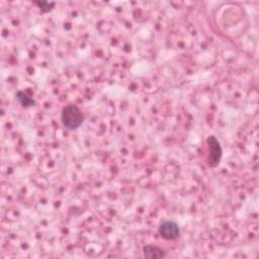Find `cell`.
<instances>
[{"instance_id": "cell-1", "label": "cell", "mask_w": 259, "mask_h": 259, "mask_svg": "<svg viewBox=\"0 0 259 259\" xmlns=\"http://www.w3.org/2000/svg\"><path fill=\"white\" fill-rule=\"evenodd\" d=\"M61 122L64 128L72 131L81 127L84 122V114L77 106L70 104L62 109Z\"/></svg>"}, {"instance_id": "cell-2", "label": "cell", "mask_w": 259, "mask_h": 259, "mask_svg": "<svg viewBox=\"0 0 259 259\" xmlns=\"http://www.w3.org/2000/svg\"><path fill=\"white\" fill-rule=\"evenodd\" d=\"M207 144L209 146V157L208 161L211 167H217L220 165L222 157H223V149L220 142L215 136H209L207 139Z\"/></svg>"}, {"instance_id": "cell-3", "label": "cell", "mask_w": 259, "mask_h": 259, "mask_svg": "<svg viewBox=\"0 0 259 259\" xmlns=\"http://www.w3.org/2000/svg\"><path fill=\"white\" fill-rule=\"evenodd\" d=\"M159 234L165 240H176L180 236V228L173 221H164L159 226Z\"/></svg>"}, {"instance_id": "cell-4", "label": "cell", "mask_w": 259, "mask_h": 259, "mask_svg": "<svg viewBox=\"0 0 259 259\" xmlns=\"http://www.w3.org/2000/svg\"><path fill=\"white\" fill-rule=\"evenodd\" d=\"M144 256L149 259H158L165 257V252L158 246L155 245H146L143 248Z\"/></svg>"}, {"instance_id": "cell-5", "label": "cell", "mask_w": 259, "mask_h": 259, "mask_svg": "<svg viewBox=\"0 0 259 259\" xmlns=\"http://www.w3.org/2000/svg\"><path fill=\"white\" fill-rule=\"evenodd\" d=\"M17 99H18V102L22 105V108H33L36 106L35 100L25 91H22V90L18 91L17 92Z\"/></svg>"}, {"instance_id": "cell-6", "label": "cell", "mask_w": 259, "mask_h": 259, "mask_svg": "<svg viewBox=\"0 0 259 259\" xmlns=\"http://www.w3.org/2000/svg\"><path fill=\"white\" fill-rule=\"evenodd\" d=\"M36 5H38L40 7V9L43 12H49L51 11L54 6H55V2H46V1H42V2H36Z\"/></svg>"}]
</instances>
